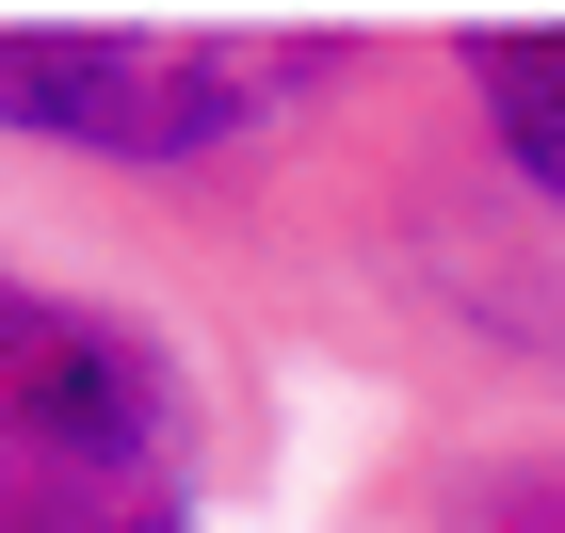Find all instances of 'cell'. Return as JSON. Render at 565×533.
Masks as SVG:
<instances>
[{
  "label": "cell",
  "instance_id": "1",
  "mask_svg": "<svg viewBox=\"0 0 565 533\" xmlns=\"http://www.w3.org/2000/svg\"><path fill=\"white\" fill-rule=\"evenodd\" d=\"M404 33H178V17H0V146L130 194H259L355 162L404 114Z\"/></svg>",
  "mask_w": 565,
  "mask_h": 533
},
{
  "label": "cell",
  "instance_id": "2",
  "mask_svg": "<svg viewBox=\"0 0 565 533\" xmlns=\"http://www.w3.org/2000/svg\"><path fill=\"white\" fill-rule=\"evenodd\" d=\"M211 372L97 275L0 259V533H211Z\"/></svg>",
  "mask_w": 565,
  "mask_h": 533
},
{
  "label": "cell",
  "instance_id": "3",
  "mask_svg": "<svg viewBox=\"0 0 565 533\" xmlns=\"http://www.w3.org/2000/svg\"><path fill=\"white\" fill-rule=\"evenodd\" d=\"M404 533H565V420L452 437L420 486H404Z\"/></svg>",
  "mask_w": 565,
  "mask_h": 533
}]
</instances>
